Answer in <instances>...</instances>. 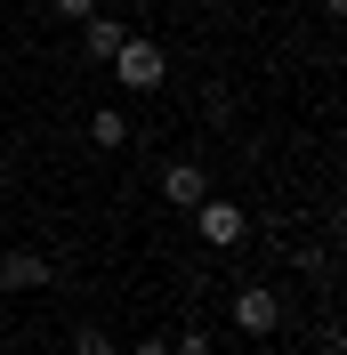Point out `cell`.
<instances>
[{"mask_svg": "<svg viewBox=\"0 0 347 355\" xmlns=\"http://www.w3.org/2000/svg\"><path fill=\"white\" fill-rule=\"evenodd\" d=\"M73 355H113V339L105 331H73Z\"/></svg>", "mask_w": 347, "mask_h": 355, "instance_id": "cell-8", "label": "cell"}, {"mask_svg": "<svg viewBox=\"0 0 347 355\" xmlns=\"http://www.w3.org/2000/svg\"><path fill=\"white\" fill-rule=\"evenodd\" d=\"M121 41H130V17H105V8H97V17H81V49L97 57V65H105Z\"/></svg>", "mask_w": 347, "mask_h": 355, "instance_id": "cell-6", "label": "cell"}, {"mask_svg": "<svg viewBox=\"0 0 347 355\" xmlns=\"http://www.w3.org/2000/svg\"><path fill=\"white\" fill-rule=\"evenodd\" d=\"M89 146H105V154L130 146V113H121V105H97V113H89Z\"/></svg>", "mask_w": 347, "mask_h": 355, "instance_id": "cell-7", "label": "cell"}, {"mask_svg": "<svg viewBox=\"0 0 347 355\" xmlns=\"http://www.w3.org/2000/svg\"><path fill=\"white\" fill-rule=\"evenodd\" d=\"M113 8H146V0H113Z\"/></svg>", "mask_w": 347, "mask_h": 355, "instance_id": "cell-12", "label": "cell"}, {"mask_svg": "<svg viewBox=\"0 0 347 355\" xmlns=\"http://www.w3.org/2000/svg\"><path fill=\"white\" fill-rule=\"evenodd\" d=\"M105 65H113V81H121V89H137V97H153V89L170 81V49L153 41V33H130V41H121V49L105 57Z\"/></svg>", "mask_w": 347, "mask_h": 355, "instance_id": "cell-1", "label": "cell"}, {"mask_svg": "<svg viewBox=\"0 0 347 355\" xmlns=\"http://www.w3.org/2000/svg\"><path fill=\"white\" fill-rule=\"evenodd\" d=\"M57 283V266L41 259V250H0V291L8 299H24V291H49Z\"/></svg>", "mask_w": 347, "mask_h": 355, "instance_id": "cell-4", "label": "cell"}, {"mask_svg": "<svg viewBox=\"0 0 347 355\" xmlns=\"http://www.w3.org/2000/svg\"><path fill=\"white\" fill-rule=\"evenodd\" d=\"M323 8H331V17H339V8H347V0H323Z\"/></svg>", "mask_w": 347, "mask_h": 355, "instance_id": "cell-13", "label": "cell"}, {"mask_svg": "<svg viewBox=\"0 0 347 355\" xmlns=\"http://www.w3.org/2000/svg\"><path fill=\"white\" fill-rule=\"evenodd\" d=\"M226 315H235V331H242V339H275V331H282V299H275L266 283H242Z\"/></svg>", "mask_w": 347, "mask_h": 355, "instance_id": "cell-2", "label": "cell"}, {"mask_svg": "<svg viewBox=\"0 0 347 355\" xmlns=\"http://www.w3.org/2000/svg\"><path fill=\"white\" fill-rule=\"evenodd\" d=\"M49 8H57V17H73V24H81V17H97V8H105V0H49Z\"/></svg>", "mask_w": 347, "mask_h": 355, "instance_id": "cell-9", "label": "cell"}, {"mask_svg": "<svg viewBox=\"0 0 347 355\" xmlns=\"http://www.w3.org/2000/svg\"><path fill=\"white\" fill-rule=\"evenodd\" d=\"M202 194H210V178H202V162H170V170H162V202H170V210H194Z\"/></svg>", "mask_w": 347, "mask_h": 355, "instance_id": "cell-5", "label": "cell"}, {"mask_svg": "<svg viewBox=\"0 0 347 355\" xmlns=\"http://www.w3.org/2000/svg\"><path fill=\"white\" fill-rule=\"evenodd\" d=\"M130 355H170V339H137V347Z\"/></svg>", "mask_w": 347, "mask_h": 355, "instance_id": "cell-11", "label": "cell"}, {"mask_svg": "<svg viewBox=\"0 0 347 355\" xmlns=\"http://www.w3.org/2000/svg\"><path fill=\"white\" fill-rule=\"evenodd\" d=\"M194 234H202V243H210V250H235L242 234H251V210H235V202L202 194V202H194Z\"/></svg>", "mask_w": 347, "mask_h": 355, "instance_id": "cell-3", "label": "cell"}, {"mask_svg": "<svg viewBox=\"0 0 347 355\" xmlns=\"http://www.w3.org/2000/svg\"><path fill=\"white\" fill-rule=\"evenodd\" d=\"M170 355H218V347H210V339H202V331H186V339H178Z\"/></svg>", "mask_w": 347, "mask_h": 355, "instance_id": "cell-10", "label": "cell"}]
</instances>
